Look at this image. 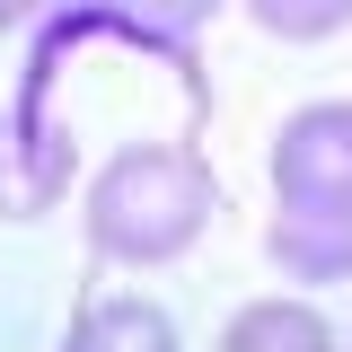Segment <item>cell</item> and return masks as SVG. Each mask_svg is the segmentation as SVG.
I'll use <instances>...</instances> for the list:
<instances>
[{"mask_svg":"<svg viewBox=\"0 0 352 352\" xmlns=\"http://www.w3.org/2000/svg\"><path fill=\"white\" fill-rule=\"evenodd\" d=\"M247 18L282 44H317L335 27H352V0H247Z\"/></svg>","mask_w":352,"mask_h":352,"instance_id":"obj_7","label":"cell"},{"mask_svg":"<svg viewBox=\"0 0 352 352\" xmlns=\"http://www.w3.org/2000/svg\"><path fill=\"white\" fill-rule=\"evenodd\" d=\"M71 352H185L176 317L141 291H115V300H88L80 326H71Z\"/></svg>","mask_w":352,"mask_h":352,"instance_id":"obj_4","label":"cell"},{"mask_svg":"<svg viewBox=\"0 0 352 352\" xmlns=\"http://www.w3.org/2000/svg\"><path fill=\"white\" fill-rule=\"evenodd\" d=\"M124 9L150 27V36H176V44L194 36V27H212V18H220V0H124Z\"/></svg>","mask_w":352,"mask_h":352,"instance_id":"obj_8","label":"cell"},{"mask_svg":"<svg viewBox=\"0 0 352 352\" xmlns=\"http://www.w3.org/2000/svg\"><path fill=\"white\" fill-rule=\"evenodd\" d=\"M220 352H335V326L308 300H247L220 326Z\"/></svg>","mask_w":352,"mask_h":352,"instance_id":"obj_6","label":"cell"},{"mask_svg":"<svg viewBox=\"0 0 352 352\" xmlns=\"http://www.w3.org/2000/svg\"><path fill=\"white\" fill-rule=\"evenodd\" d=\"M80 176V141L71 124H53L36 97L0 106V220H44Z\"/></svg>","mask_w":352,"mask_h":352,"instance_id":"obj_3","label":"cell"},{"mask_svg":"<svg viewBox=\"0 0 352 352\" xmlns=\"http://www.w3.org/2000/svg\"><path fill=\"white\" fill-rule=\"evenodd\" d=\"M62 9H88V0H44V18H62Z\"/></svg>","mask_w":352,"mask_h":352,"instance_id":"obj_10","label":"cell"},{"mask_svg":"<svg viewBox=\"0 0 352 352\" xmlns=\"http://www.w3.org/2000/svg\"><path fill=\"white\" fill-rule=\"evenodd\" d=\"M220 212V185L203 150L185 141H124L88 176V247L106 264H176Z\"/></svg>","mask_w":352,"mask_h":352,"instance_id":"obj_1","label":"cell"},{"mask_svg":"<svg viewBox=\"0 0 352 352\" xmlns=\"http://www.w3.org/2000/svg\"><path fill=\"white\" fill-rule=\"evenodd\" d=\"M264 256H273L282 282H344L352 273V220H291V212H273Z\"/></svg>","mask_w":352,"mask_h":352,"instance_id":"obj_5","label":"cell"},{"mask_svg":"<svg viewBox=\"0 0 352 352\" xmlns=\"http://www.w3.org/2000/svg\"><path fill=\"white\" fill-rule=\"evenodd\" d=\"M273 212L352 220V97H308L273 132Z\"/></svg>","mask_w":352,"mask_h":352,"instance_id":"obj_2","label":"cell"},{"mask_svg":"<svg viewBox=\"0 0 352 352\" xmlns=\"http://www.w3.org/2000/svg\"><path fill=\"white\" fill-rule=\"evenodd\" d=\"M44 0H0V36H18V27H36Z\"/></svg>","mask_w":352,"mask_h":352,"instance_id":"obj_9","label":"cell"}]
</instances>
